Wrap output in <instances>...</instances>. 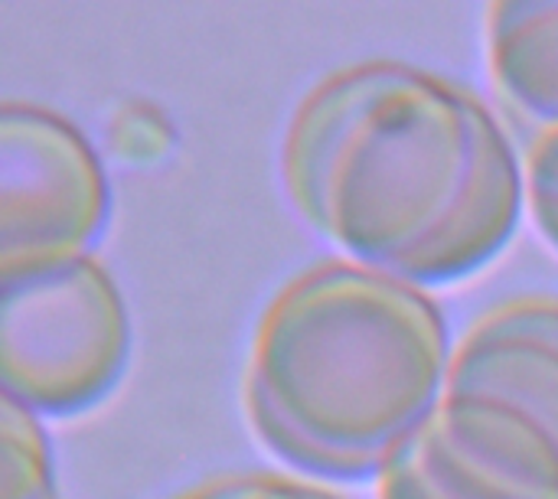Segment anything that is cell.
Returning <instances> with one entry per match:
<instances>
[{"label": "cell", "mask_w": 558, "mask_h": 499, "mask_svg": "<svg viewBox=\"0 0 558 499\" xmlns=\"http://www.w3.org/2000/svg\"><path fill=\"white\" fill-rule=\"evenodd\" d=\"M281 180L347 261L422 291L497 261L526 209L523 154L490 105L392 59L337 69L298 101Z\"/></svg>", "instance_id": "1"}, {"label": "cell", "mask_w": 558, "mask_h": 499, "mask_svg": "<svg viewBox=\"0 0 558 499\" xmlns=\"http://www.w3.org/2000/svg\"><path fill=\"white\" fill-rule=\"evenodd\" d=\"M454 343L422 288L327 258L265 307L242 405L284 467L330 484H366L422 431L448 392Z\"/></svg>", "instance_id": "2"}, {"label": "cell", "mask_w": 558, "mask_h": 499, "mask_svg": "<svg viewBox=\"0 0 558 499\" xmlns=\"http://www.w3.org/2000/svg\"><path fill=\"white\" fill-rule=\"evenodd\" d=\"M131 356L124 297L98 258L0 288L3 399L75 418L111 395Z\"/></svg>", "instance_id": "3"}, {"label": "cell", "mask_w": 558, "mask_h": 499, "mask_svg": "<svg viewBox=\"0 0 558 499\" xmlns=\"http://www.w3.org/2000/svg\"><path fill=\"white\" fill-rule=\"evenodd\" d=\"M111 216L101 157L62 114L0 111V288L95 258Z\"/></svg>", "instance_id": "4"}, {"label": "cell", "mask_w": 558, "mask_h": 499, "mask_svg": "<svg viewBox=\"0 0 558 499\" xmlns=\"http://www.w3.org/2000/svg\"><path fill=\"white\" fill-rule=\"evenodd\" d=\"M379 499H558V445L523 412L445 392L376 480Z\"/></svg>", "instance_id": "5"}, {"label": "cell", "mask_w": 558, "mask_h": 499, "mask_svg": "<svg viewBox=\"0 0 558 499\" xmlns=\"http://www.w3.org/2000/svg\"><path fill=\"white\" fill-rule=\"evenodd\" d=\"M448 392L504 402L558 445V294H520L484 311L454 343Z\"/></svg>", "instance_id": "6"}, {"label": "cell", "mask_w": 558, "mask_h": 499, "mask_svg": "<svg viewBox=\"0 0 558 499\" xmlns=\"http://www.w3.org/2000/svg\"><path fill=\"white\" fill-rule=\"evenodd\" d=\"M487 69L520 137L558 127V0L487 7Z\"/></svg>", "instance_id": "7"}, {"label": "cell", "mask_w": 558, "mask_h": 499, "mask_svg": "<svg viewBox=\"0 0 558 499\" xmlns=\"http://www.w3.org/2000/svg\"><path fill=\"white\" fill-rule=\"evenodd\" d=\"M0 499H59L46 431L10 399H0Z\"/></svg>", "instance_id": "8"}, {"label": "cell", "mask_w": 558, "mask_h": 499, "mask_svg": "<svg viewBox=\"0 0 558 499\" xmlns=\"http://www.w3.org/2000/svg\"><path fill=\"white\" fill-rule=\"evenodd\" d=\"M523 141V183L526 212L539 235L558 252V127L536 131Z\"/></svg>", "instance_id": "9"}, {"label": "cell", "mask_w": 558, "mask_h": 499, "mask_svg": "<svg viewBox=\"0 0 558 499\" xmlns=\"http://www.w3.org/2000/svg\"><path fill=\"white\" fill-rule=\"evenodd\" d=\"M173 499H340L320 484L288 474H235L199 484Z\"/></svg>", "instance_id": "10"}]
</instances>
